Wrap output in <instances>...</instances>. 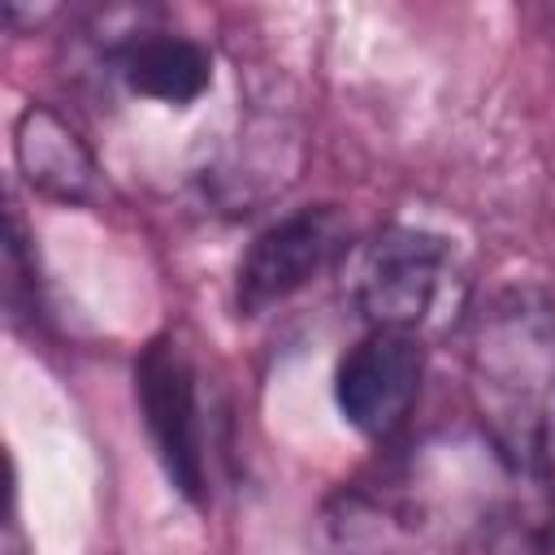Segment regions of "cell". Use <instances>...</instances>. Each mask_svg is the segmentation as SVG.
Segmentation results:
<instances>
[{
  "label": "cell",
  "mask_w": 555,
  "mask_h": 555,
  "mask_svg": "<svg viewBox=\"0 0 555 555\" xmlns=\"http://www.w3.org/2000/svg\"><path fill=\"white\" fill-rule=\"evenodd\" d=\"M464 390L486 447L516 477H555V308L503 291L464 325Z\"/></svg>",
  "instance_id": "obj_1"
},
{
  "label": "cell",
  "mask_w": 555,
  "mask_h": 555,
  "mask_svg": "<svg viewBox=\"0 0 555 555\" xmlns=\"http://www.w3.org/2000/svg\"><path fill=\"white\" fill-rule=\"evenodd\" d=\"M442 447L338 486L317 516L321 555H464L503 486L442 490Z\"/></svg>",
  "instance_id": "obj_2"
},
{
  "label": "cell",
  "mask_w": 555,
  "mask_h": 555,
  "mask_svg": "<svg viewBox=\"0 0 555 555\" xmlns=\"http://www.w3.org/2000/svg\"><path fill=\"white\" fill-rule=\"evenodd\" d=\"M351 299L373 330L434 334L464 317L468 278L455 247L421 225H386L351 256Z\"/></svg>",
  "instance_id": "obj_3"
},
{
  "label": "cell",
  "mask_w": 555,
  "mask_h": 555,
  "mask_svg": "<svg viewBox=\"0 0 555 555\" xmlns=\"http://www.w3.org/2000/svg\"><path fill=\"white\" fill-rule=\"evenodd\" d=\"M134 395H139L156 460L165 464L169 481L199 503L208 486L204 403H199V373L178 338H156L143 347L134 364Z\"/></svg>",
  "instance_id": "obj_4"
},
{
  "label": "cell",
  "mask_w": 555,
  "mask_h": 555,
  "mask_svg": "<svg viewBox=\"0 0 555 555\" xmlns=\"http://www.w3.org/2000/svg\"><path fill=\"white\" fill-rule=\"evenodd\" d=\"M347 247V217L334 204H312L264 225L238 260L234 299L238 312L260 317L273 304H286L312 278H321Z\"/></svg>",
  "instance_id": "obj_5"
},
{
  "label": "cell",
  "mask_w": 555,
  "mask_h": 555,
  "mask_svg": "<svg viewBox=\"0 0 555 555\" xmlns=\"http://www.w3.org/2000/svg\"><path fill=\"white\" fill-rule=\"evenodd\" d=\"M425 377V351L421 338L395 334V330H369L334 373V399L343 421L364 438H395L416 399Z\"/></svg>",
  "instance_id": "obj_6"
},
{
  "label": "cell",
  "mask_w": 555,
  "mask_h": 555,
  "mask_svg": "<svg viewBox=\"0 0 555 555\" xmlns=\"http://www.w3.org/2000/svg\"><path fill=\"white\" fill-rule=\"evenodd\" d=\"M108 61L121 87L152 104L186 108L212 87V52L191 35L134 26L108 43Z\"/></svg>",
  "instance_id": "obj_7"
},
{
  "label": "cell",
  "mask_w": 555,
  "mask_h": 555,
  "mask_svg": "<svg viewBox=\"0 0 555 555\" xmlns=\"http://www.w3.org/2000/svg\"><path fill=\"white\" fill-rule=\"evenodd\" d=\"M13 156L22 178L61 204H91L100 195V165L87 139L48 104H26L13 130Z\"/></svg>",
  "instance_id": "obj_8"
},
{
  "label": "cell",
  "mask_w": 555,
  "mask_h": 555,
  "mask_svg": "<svg viewBox=\"0 0 555 555\" xmlns=\"http://www.w3.org/2000/svg\"><path fill=\"white\" fill-rule=\"evenodd\" d=\"M4 308H9L13 325H35L43 312L35 247H30V234H26L17 204H9V212H4Z\"/></svg>",
  "instance_id": "obj_9"
},
{
  "label": "cell",
  "mask_w": 555,
  "mask_h": 555,
  "mask_svg": "<svg viewBox=\"0 0 555 555\" xmlns=\"http://www.w3.org/2000/svg\"><path fill=\"white\" fill-rule=\"evenodd\" d=\"M4 555H26V538H22L17 512H9V520H4Z\"/></svg>",
  "instance_id": "obj_10"
},
{
  "label": "cell",
  "mask_w": 555,
  "mask_h": 555,
  "mask_svg": "<svg viewBox=\"0 0 555 555\" xmlns=\"http://www.w3.org/2000/svg\"><path fill=\"white\" fill-rule=\"evenodd\" d=\"M546 555H555V516H551V551Z\"/></svg>",
  "instance_id": "obj_11"
}]
</instances>
